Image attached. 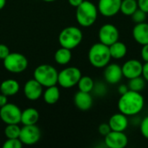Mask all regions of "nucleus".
Returning a JSON list of instances; mask_svg holds the SVG:
<instances>
[{"label":"nucleus","instance_id":"obj_21","mask_svg":"<svg viewBox=\"0 0 148 148\" xmlns=\"http://www.w3.org/2000/svg\"><path fill=\"white\" fill-rule=\"evenodd\" d=\"M109 47V51L111 55V58L114 60H121L127 56V47L123 42H120L119 40L114 43L111 44Z\"/></svg>","mask_w":148,"mask_h":148},{"label":"nucleus","instance_id":"obj_41","mask_svg":"<svg viewBox=\"0 0 148 148\" xmlns=\"http://www.w3.org/2000/svg\"><path fill=\"white\" fill-rule=\"evenodd\" d=\"M44 2H47V3H51V2H54V1H56V0H42Z\"/></svg>","mask_w":148,"mask_h":148},{"label":"nucleus","instance_id":"obj_20","mask_svg":"<svg viewBox=\"0 0 148 148\" xmlns=\"http://www.w3.org/2000/svg\"><path fill=\"white\" fill-rule=\"evenodd\" d=\"M39 112L33 108H28L22 111L21 123L23 126L36 125L39 121Z\"/></svg>","mask_w":148,"mask_h":148},{"label":"nucleus","instance_id":"obj_11","mask_svg":"<svg viewBox=\"0 0 148 148\" xmlns=\"http://www.w3.org/2000/svg\"><path fill=\"white\" fill-rule=\"evenodd\" d=\"M104 143L109 148H124L128 144V138L124 132L111 130L104 136Z\"/></svg>","mask_w":148,"mask_h":148},{"label":"nucleus","instance_id":"obj_32","mask_svg":"<svg viewBox=\"0 0 148 148\" xmlns=\"http://www.w3.org/2000/svg\"><path fill=\"white\" fill-rule=\"evenodd\" d=\"M110 131H111V128H110L108 123H102L98 127V132L102 136H106Z\"/></svg>","mask_w":148,"mask_h":148},{"label":"nucleus","instance_id":"obj_25","mask_svg":"<svg viewBox=\"0 0 148 148\" xmlns=\"http://www.w3.org/2000/svg\"><path fill=\"white\" fill-rule=\"evenodd\" d=\"M77 86H78V89L80 91L91 93L94 88V86H95V82L90 76H88V75L82 76V77L80 78V80L77 83Z\"/></svg>","mask_w":148,"mask_h":148},{"label":"nucleus","instance_id":"obj_12","mask_svg":"<svg viewBox=\"0 0 148 148\" xmlns=\"http://www.w3.org/2000/svg\"><path fill=\"white\" fill-rule=\"evenodd\" d=\"M122 0H99L97 9L99 13L105 17H112L117 15L121 10Z\"/></svg>","mask_w":148,"mask_h":148},{"label":"nucleus","instance_id":"obj_15","mask_svg":"<svg viewBox=\"0 0 148 148\" xmlns=\"http://www.w3.org/2000/svg\"><path fill=\"white\" fill-rule=\"evenodd\" d=\"M42 86L34 78L27 81L23 86V94L25 97L31 101H37L43 93Z\"/></svg>","mask_w":148,"mask_h":148},{"label":"nucleus","instance_id":"obj_10","mask_svg":"<svg viewBox=\"0 0 148 148\" xmlns=\"http://www.w3.org/2000/svg\"><path fill=\"white\" fill-rule=\"evenodd\" d=\"M41 138V130L36 125L23 126L21 127L19 140L23 145L32 146L36 144Z\"/></svg>","mask_w":148,"mask_h":148},{"label":"nucleus","instance_id":"obj_2","mask_svg":"<svg viewBox=\"0 0 148 148\" xmlns=\"http://www.w3.org/2000/svg\"><path fill=\"white\" fill-rule=\"evenodd\" d=\"M97 6L88 0H84L75 10V18L77 23L84 28H88L95 24L98 17Z\"/></svg>","mask_w":148,"mask_h":148},{"label":"nucleus","instance_id":"obj_34","mask_svg":"<svg viewBox=\"0 0 148 148\" xmlns=\"http://www.w3.org/2000/svg\"><path fill=\"white\" fill-rule=\"evenodd\" d=\"M138 8L147 14L148 13V0H137Z\"/></svg>","mask_w":148,"mask_h":148},{"label":"nucleus","instance_id":"obj_28","mask_svg":"<svg viewBox=\"0 0 148 148\" xmlns=\"http://www.w3.org/2000/svg\"><path fill=\"white\" fill-rule=\"evenodd\" d=\"M108 87L105 83L103 82H97V83H95V86H94V88L92 90V92H94V94L96 95V96H99V97H102L104 95H107L108 93Z\"/></svg>","mask_w":148,"mask_h":148},{"label":"nucleus","instance_id":"obj_27","mask_svg":"<svg viewBox=\"0 0 148 148\" xmlns=\"http://www.w3.org/2000/svg\"><path fill=\"white\" fill-rule=\"evenodd\" d=\"M21 127L18 124H9L4 128V135L6 139H17L19 138Z\"/></svg>","mask_w":148,"mask_h":148},{"label":"nucleus","instance_id":"obj_26","mask_svg":"<svg viewBox=\"0 0 148 148\" xmlns=\"http://www.w3.org/2000/svg\"><path fill=\"white\" fill-rule=\"evenodd\" d=\"M127 86H128L129 90L141 92L146 87V81L142 77V75H140L133 79H129Z\"/></svg>","mask_w":148,"mask_h":148},{"label":"nucleus","instance_id":"obj_22","mask_svg":"<svg viewBox=\"0 0 148 148\" xmlns=\"http://www.w3.org/2000/svg\"><path fill=\"white\" fill-rule=\"evenodd\" d=\"M60 90L56 85L46 88L45 91L42 93L43 101L49 105H54L58 102L60 99Z\"/></svg>","mask_w":148,"mask_h":148},{"label":"nucleus","instance_id":"obj_31","mask_svg":"<svg viewBox=\"0 0 148 148\" xmlns=\"http://www.w3.org/2000/svg\"><path fill=\"white\" fill-rule=\"evenodd\" d=\"M140 130L142 136L148 140V115L141 119L140 123Z\"/></svg>","mask_w":148,"mask_h":148},{"label":"nucleus","instance_id":"obj_17","mask_svg":"<svg viewBox=\"0 0 148 148\" xmlns=\"http://www.w3.org/2000/svg\"><path fill=\"white\" fill-rule=\"evenodd\" d=\"M93 97L90 93L79 90L74 96V103L75 107L82 111H87L90 109L93 106Z\"/></svg>","mask_w":148,"mask_h":148},{"label":"nucleus","instance_id":"obj_3","mask_svg":"<svg viewBox=\"0 0 148 148\" xmlns=\"http://www.w3.org/2000/svg\"><path fill=\"white\" fill-rule=\"evenodd\" d=\"M88 58L94 68L104 69L112 59L109 47L100 42L93 44L88 50Z\"/></svg>","mask_w":148,"mask_h":148},{"label":"nucleus","instance_id":"obj_5","mask_svg":"<svg viewBox=\"0 0 148 148\" xmlns=\"http://www.w3.org/2000/svg\"><path fill=\"white\" fill-rule=\"evenodd\" d=\"M33 76L42 87L48 88L57 84L58 71L52 65L41 64L35 69Z\"/></svg>","mask_w":148,"mask_h":148},{"label":"nucleus","instance_id":"obj_19","mask_svg":"<svg viewBox=\"0 0 148 148\" xmlns=\"http://www.w3.org/2000/svg\"><path fill=\"white\" fill-rule=\"evenodd\" d=\"M20 89V85L17 81L14 79H6L0 84V92L6 96L16 95Z\"/></svg>","mask_w":148,"mask_h":148},{"label":"nucleus","instance_id":"obj_24","mask_svg":"<svg viewBox=\"0 0 148 148\" xmlns=\"http://www.w3.org/2000/svg\"><path fill=\"white\" fill-rule=\"evenodd\" d=\"M137 9H139L137 0H122L120 11L125 16H131Z\"/></svg>","mask_w":148,"mask_h":148},{"label":"nucleus","instance_id":"obj_37","mask_svg":"<svg viewBox=\"0 0 148 148\" xmlns=\"http://www.w3.org/2000/svg\"><path fill=\"white\" fill-rule=\"evenodd\" d=\"M129 90L128 88V86L127 84H121L119 87H118V93L121 95L125 93H127V91Z\"/></svg>","mask_w":148,"mask_h":148},{"label":"nucleus","instance_id":"obj_4","mask_svg":"<svg viewBox=\"0 0 148 148\" xmlns=\"http://www.w3.org/2000/svg\"><path fill=\"white\" fill-rule=\"evenodd\" d=\"M83 38L82 31L75 26H69L64 28L59 34L58 42L61 47L74 49L78 47Z\"/></svg>","mask_w":148,"mask_h":148},{"label":"nucleus","instance_id":"obj_6","mask_svg":"<svg viewBox=\"0 0 148 148\" xmlns=\"http://www.w3.org/2000/svg\"><path fill=\"white\" fill-rule=\"evenodd\" d=\"M4 69L12 74L23 73L28 68V59L21 53H10L3 60Z\"/></svg>","mask_w":148,"mask_h":148},{"label":"nucleus","instance_id":"obj_36","mask_svg":"<svg viewBox=\"0 0 148 148\" xmlns=\"http://www.w3.org/2000/svg\"><path fill=\"white\" fill-rule=\"evenodd\" d=\"M142 77L145 79L146 82H148V62H145L143 64V68H142Z\"/></svg>","mask_w":148,"mask_h":148},{"label":"nucleus","instance_id":"obj_35","mask_svg":"<svg viewBox=\"0 0 148 148\" xmlns=\"http://www.w3.org/2000/svg\"><path fill=\"white\" fill-rule=\"evenodd\" d=\"M140 56L145 62H148V43L142 45V48L140 50Z\"/></svg>","mask_w":148,"mask_h":148},{"label":"nucleus","instance_id":"obj_7","mask_svg":"<svg viewBox=\"0 0 148 148\" xmlns=\"http://www.w3.org/2000/svg\"><path fill=\"white\" fill-rule=\"evenodd\" d=\"M82 75V72L78 68L67 67L58 72L57 83L63 88H71L77 85Z\"/></svg>","mask_w":148,"mask_h":148},{"label":"nucleus","instance_id":"obj_39","mask_svg":"<svg viewBox=\"0 0 148 148\" xmlns=\"http://www.w3.org/2000/svg\"><path fill=\"white\" fill-rule=\"evenodd\" d=\"M83 1H84V0H68L69 3L71 6L75 7V8L78 7Z\"/></svg>","mask_w":148,"mask_h":148},{"label":"nucleus","instance_id":"obj_30","mask_svg":"<svg viewBox=\"0 0 148 148\" xmlns=\"http://www.w3.org/2000/svg\"><path fill=\"white\" fill-rule=\"evenodd\" d=\"M23 143L21 142V140H19V138L17 139H6V140L4 141L3 147V148H22L23 147Z\"/></svg>","mask_w":148,"mask_h":148},{"label":"nucleus","instance_id":"obj_1","mask_svg":"<svg viewBox=\"0 0 148 148\" xmlns=\"http://www.w3.org/2000/svg\"><path fill=\"white\" fill-rule=\"evenodd\" d=\"M117 107L119 112L127 117H133L138 115L143 110L145 107V99L140 92L128 90L127 93L121 95Z\"/></svg>","mask_w":148,"mask_h":148},{"label":"nucleus","instance_id":"obj_38","mask_svg":"<svg viewBox=\"0 0 148 148\" xmlns=\"http://www.w3.org/2000/svg\"><path fill=\"white\" fill-rule=\"evenodd\" d=\"M7 103H8V96L1 93L0 94V108H2Z\"/></svg>","mask_w":148,"mask_h":148},{"label":"nucleus","instance_id":"obj_13","mask_svg":"<svg viewBox=\"0 0 148 148\" xmlns=\"http://www.w3.org/2000/svg\"><path fill=\"white\" fill-rule=\"evenodd\" d=\"M143 64L137 59H129L121 66L123 77L127 79H133L142 75Z\"/></svg>","mask_w":148,"mask_h":148},{"label":"nucleus","instance_id":"obj_8","mask_svg":"<svg viewBox=\"0 0 148 148\" xmlns=\"http://www.w3.org/2000/svg\"><path fill=\"white\" fill-rule=\"evenodd\" d=\"M22 111L18 106L13 103H7L0 108V119L6 125L21 123Z\"/></svg>","mask_w":148,"mask_h":148},{"label":"nucleus","instance_id":"obj_33","mask_svg":"<svg viewBox=\"0 0 148 148\" xmlns=\"http://www.w3.org/2000/svg\"><path fill=\"white\" fill-rule=\"evenodd\" d=\"M10 53V52L7 45L3 43H0V60H3Z\"/></svg>","mask_w":148,"mask_h":148},{"label":"nucleus","instance_id":"obj_16","mask_svg":"<svg viewBox=\"0 0 148 148\" xmlns=\"http://www.w3.org/2000/svg\"><path fill=\"white\" fill-rule=\"evenodd\" d=\"M129 117L127 115L120 113L113 114L109 121L108 125L112 131H118V132H125L129 125Z\"/></svg>","mask_w":148,"mask_h":148},{"label":"nucleus","instance_id":"obj_23","mask_svg":"<svg viewBox=\"0 0 148 148\" xmlns=\"http://www.w3.org/2000/svg\"><path fill=\"white\" fill-rule=\"evenodd\" d=\"M55 62L59 65H67L70 62L72 59V52L71 49L61 47L58 49L54 56Z\"/></svg>","mask_w":148,"mask_h":148},{"label":"nucleus","instance_id":"obj_9","mask_svg":"<svg viewBox=\"0 0 148 148\" xmlns=\"http://www.w3.org/2000/svg\"><path fill=\"white\" fill-rule=\"evenodd\" d=\"M120 32L116 26L112 23H105L103 24L98 32V38L100 42L110 46L119 40Z\"/></svg>","mask_w":148,"mask_h":148},{"label":"nucleus","instance_id":"obj_14","mask_svg":"<svg viewBox=\"0 0 148 148\" xmlns=\"http://www.w3.org/2000/svg\"><path fill=\"white\" fill-rule=\"evenodd\" d=\"M103 76H104L105 81L108 84L114 85V84L119 83L123 78L121 66L117 63H110L109 62L104 68Z\"/></svg>","mask_w":148,"mask_h":148},{"label":"nucleus","instance_id":"obj_18","mask_svg":"<svg viewBox=\"0 0 148 148\" xmlns=\"http://www.w3.org/2000/svg\"><path fill=\"white\" fill-rule=\"evenodd\" d=\"M134 41L142 45L148 43V23L146 22L136 23L132 31Z\"/></svg>","mask_w":148,"mask_h":148},{"label":"nucleus","instance_id":"obj_29","mask_svg":"<svg viewBox=\"0 0 148 148\" xmlns=\"http://www.w3.org/2000/svg\"><path fill=\"white\" fill-rule=\"evenodd\" d=\"M132 17V20L134 23H143L146 21L147 19V13L144 12L143 10H140V9H137L134 13L133 15L131 16Z\"/></svg>","mask_w":148,"mask_h":148},{"label":"nucleus","instance_id":"obj_40","mask_svg":"<svg viewBox=\"0 0 148 148\" xmlns=\"http://www.w3.org/2000/svg\"><path fill=\"white\" fill-rule=\"evenodd\" d=\"M6 4V0H0V10L4 8Z\"/></svg>","mask_w":148,"mask_h":148}]
</instances>
